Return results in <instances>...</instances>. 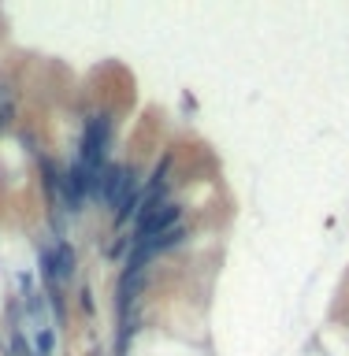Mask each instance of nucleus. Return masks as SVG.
Here are the masks:
<instances>
[{
  "mask_svg": "<svg viewBox=\"0 0 349 356\" xmlns=\"http://www.w3.org/2000/svg\"><path fill=\"white\" fill-rule=\"evenodd\" d=\"M26 356H33V353H26Z\"/></svg>",
  "mask_w": 349,
  "mask_h": 356,
  "instance_id": "f03ea898",
  "label": "nucleus"
},
{
  "mask_svg": "<svg viewBox=\"0 0 349 356\" xmlns=\"http://www.w3.org/2000/svg\"><path fill=\"white\" fill-rule=\"evenodd\" d=\"M75 267H78V256H75V249H71V241L52 238V241L41 249V275L49 278L52 286L71 282V278H75Z\"/></svg>",
  "mask_w": 349,
  "mask_h": 356,
  "instance_id": "f257e3e1",
  "label": "nucleus"
}]
</instances>
